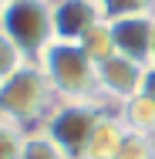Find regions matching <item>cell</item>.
<instances>
[{
    "label": "cell",
    "mask_w": 155,
    "mask_h": 159,
    "mask_svg": "<svg viewBox=\"0 0 155 159\" xmlns=\"http://www.w3.org/2000/svg\"><path fill=\"white\" fill-rule=\"evenodd\" d=\"M54 102V88L37 61H24L10 78L0 81V115L24 129L41 125Z\"/></svg>",
    "instance_id": "1"
},
{
    "label": "cell",
    "mask_w": 155,
    "mask_h": 159,
    "mask_svg": "<svg viewBox=\"0 0 155 159\" xmlns=\"http://www.w3.org/2000/svg\"><path fill=\"white\" fill-rule=\"evenodd\" d=\"M37 64L44 68V75H47L58 102H101L94 61L81 51V44L54 41L37 58Z\"/></svg>",
    "instance_id": "2"
},
{
    "label": "cell",
    "mask_w": 155,
    "mask_h": 159,
    "mask_svg": "<svg viewBox=\"0 0 155 159\" xmlns=\"http://www.w3.org/2000/svg\"><path fill=\"white\" fill-rule=\"evenodd\" d=\"M0 34L27 61H37L54 44L51 0H3L0 3Z\"/></svg>",
    "instance_id": "3"
},
{
    "label": "cell",
    "mask_w": 155,
    "mask_h": 159,
    "mask_svg": "<svg viewBox=\"0 0 155 159\" xmlns=\"http://www.w3.org/2000/svg\"><path fill=\"white\" fill-rule=\"evenodd\" d=\"M101 115H105V102H54V108L41 125L67 152V159H84Z\"/></svg>",
    "instance_id": "4"
},
{
    "label": "cell",
    "mask_w": 155,
    "mask_h": 159,
    "mask_svg": "<svg viewBox=\"0 0 155 159\" xmlns=\"http://www.w3.org/2000/svg\"><path fill=\"white\" fill-rule=\"evenodd\" d=\"M94 75H98L101 102L122 105V102H128V98H135L142 92L145 64H135V61H128V58H122V54H111V58L94 64Z\"/></svg>",
    "instance_id": "5"
},
{
    "label": "cell",
    "mask_w": 155,
    "mask_h": 159,
    "mask_svg": "<svg viewBox=\"0 0 155 159\" xmlns=\"http://www.w3.org/2000/svg\"><path fill=\"white\" fill-rule=\"evenodd\" d=\"M115 37V54L135 64H152V41H155V14H135L122 20H108Z\"/></svg>",
    "instance_id": "6"
},
{
    "label": "cell",
    "mask_w": 155,
    "mask_h": 159,
    "mask_svg": "<svg viewBox=\"0 0 155 159\" xmlns=\"http://www.w3.org/2000/svg\"><path fill=\"white\" fill-rule=\"evenodd\" d=\"M51 20H54V41L78 44L105 17L98 0H51Z\"/></svg>",
    "instance_id": "7"
},
{
    "label": "cell",
    "mask_w": 155,
    "mask_h": 159,
    "mask_svg": "<svg viewBox=\"0 0 155 159\" xmlns=\"http://www.w3.org/2000/svg\"><path fill=\"white\" fill-rule=\"evenodd\" d=\"M125 132L128 129L122 125V119L115 115V112H105L101 119H98V125L91 132V142H88V152L84 159H115L118 152V146H122Z\"/></svg>",
    "instance_id": "8"
},
{
    "label": "cell",
    "mask_w": 155,
    "mask_h": 159,
    "mask_svg": "<svg viewBox=\"0 0 155 159\" xmlns=\"http://www.w3.org/2000/svg\"><path fill=\"white\" fill-rule=\"evenodd\" d=\"M115 115L122 119V125L128 129V132L149 135V132L155 129V102L145 98V95H135V98H128V102H122Z\"/></svg>",
    "instance_id": "9"
},
{
    "label": "cell",
    "mask_w": 155,
    "mask_h": 159,
    "mask_svg": "<svg viewBox=\"0 0 155 159\" xmlns=\"http://www.w3.org/2000/svg\"><path fill=\"white\" fill-rule=\"evenodd\" d=\"M20 159H67V152L47 135L44 125H34L24 135V152H20Z\"/></svg>",
    "instance_id": "10"
},
{
    "label": "cell",
    "mask_w": 155,
    "mask_h": 159,
    "mask_svg": "<svg viewBox=\"0 0 155 159\" xmlns=\"http://www.w3.org/2000/svg\"><path fill=\"white\" fill-rule=\"evenodd\" d=\"M78 44H81V51H84V54H88L94 64H98V61H105V58H111V54H115V37H111V24H108V20H98V24H94V27L84 34Z\"/></svg>",
    "instance_id": "11"
},
{
    "label": "cell",
    "mask_w": 155,
    "mask_h": 159,
    "mask_svg": "<svg viewBox=\"0 0 155 159\" xmlns=\"http://www.w3.org/2000/svg\"><path fill=\"white\" fill-rule=\"evenodd\" d=\"M105 20H122L135 14H155V0H98Z\"/></svg>",
    "instance_id": "12"
},
{
    "label": "cell",
    "mask_w": 155,
    "mask_h": 159,
    "mask_svg": "<svg viewBox=\"0 0 155 159\" xmlns=\"http://www.w3.org/2000/svg\"><path fill=\"white\" fill-rule=\"evenodd\" d=\"M24 135H27L24 125H17V122H10V119L0 115V159H20Z\"/></svg>",
    "instance_id": "13"
},
{
    "label": "cell",
    "mask_w": 155,
    "mask_h": 159,
    "mask_svg": "<svg viewBox=\"0 0 155 159\" xmlns=\"http://www.w3.org/2000/svg\"><path fill=\"white\" fill-rule=\"evenodd\" d=\"M115 159H155V146L149 142V135H142V132H125Z\"/></svg>",
    "instance_id": "14"
},
{
    "label": "cell",
    "mask_w": 155,
    "mask_h": 159,
    "mask_svg": "<svg viewBox=\"0 0 155 159\" xmlns=\"http://www.w3.org/2000/svg\"><path fill=\"white\" fill-rule=\"evenodd\" d=\"M24 61H27V58H24V54H20V51L3 37V34H0V81H3V78H10V75H14Z\"/></svg>",
    "instance_id": "15"
},
{
    "label": "cell",
    "mask_w": 155,
    "mask_h": 159,
    "mask_svg": "<svg viewBox=\"0 0 155 159\" xmlns=\"http://www.w3.org/2000/svg\"><path fill=\"white\" fill-rule=\"evenodd\" d=\"M138 95H145V98L155 102V64L145 68V78H142V92H138Z\"/></svg>",
    "instance_id": "16"
},
{
    "label": "cell",
    "mask_w": 155,
    "mask_h": 159,
    "mask_svg": "<svg viewBox=\"0 0 155 159\" xmlns=\"http://www.w3.org/2000/svg\"><path fill=\"white\" fill-rule=\"evenodd\" d=\"M149 142H152V146H155V129H152V132H149Z\"/></svg>",
    "instance_id": "17"
},
{
    "label": "cell",
    "mask_w": 155,
    "mask_h": 159,
    "mask_svg": "<svg viewBox=\"0 0 155 159\" xmlns=\"http://www.w3.org/2000/svg\"><path fill=\"white\" fill-rule=\"evenodd\" d=\"M152 64H155V41H152Z\"/></svg>",
    "instance_id": "18"
}]
</instances>
